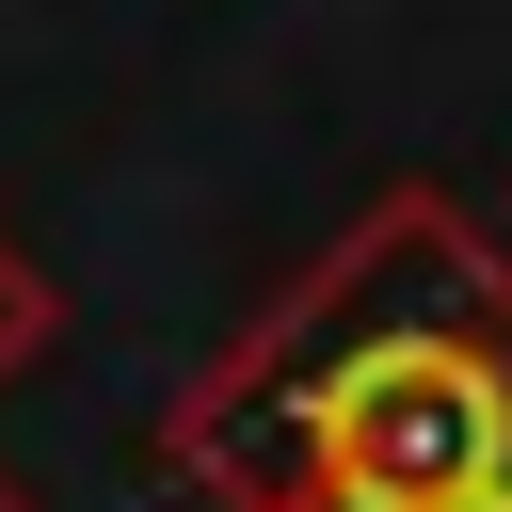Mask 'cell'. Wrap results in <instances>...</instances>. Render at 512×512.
I'll list each match as a JSON object with an SVG mask.
<instances>
[{
	"label": "cell",
	"mask_w": 512,
	"mask_h": 512,
	"mask_svg": "<svg viewBox=\"0 0 512 512\" xmlns=\"http://www.w3.org/2000/svg\"><path fill=\"white\" fill-rule=\"evenodd\" d=\"M0 512H48V496H32V480H16V464H0Z\"/></svg>",
	"instance_id": "cell-4"
},
{
	"label": "cell",
	"mask_w": 512,
	"mask_h": 512,
	"mask_svg": "<svg viewBox=\"0 0 512 512\" xmlns=\"http://www.w3.org/2000/svg\"><path fill=\"white\" fill-rule=\"evenodd\" d=\"M448 512H512V480H480V496H448Z\"/></svg>",
	"instance_id": "cell-3"
},
{
	"label": "cell",
	"mask_w": 512,
	"mask_h": 512,
	"mask_svg": "<svg viewBox=\"0 0 512 512\" xmlns=\"http://www.w3.org/2000/svg\"><path fill=\"white\" fill-rule=\"evenodd\" d=\"M48 352H64V272H48V256L0 224V384H32Z\"/></svg>",
	"instance_id": "cell-2"
},
{
	"label": "cell",
	"mask_w": 512,
	"mask_h": 512,
	"mask_svg": "<svg viewBox=\"0 0 512 512\" xmlns=\"http://www.w3.org/2000/svg\"><path fill=\"white\" fill-rule=\"evenodd\" d=\"M192 512H448L512 480V240L464 192H384L160 416Z\"/></svg>",
	"instance_id": "cell-1"
}]
</instances>
